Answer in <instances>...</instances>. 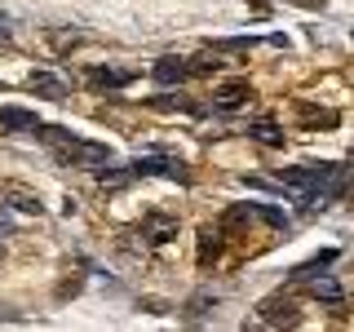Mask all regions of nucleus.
Segmentation results:
<instances>
[{
    "instance_id": "obj_1",
    "label": "nucleus",
    "mask_w": 354,
    "mask_h": 332,
    "mask_svg": "<svg viewBox=\"0 0 354 332\" xmlns=\"http://www.w3.org/2000/svg\"><path fill=\"white\" fill-rule=\"evenodd\" d=\"M279 182L288 191L301 195L306 208H328L332 199L341 195V186H346V177H341L337 164H301V169H279Z\"/></svg>"
},
{
    "instance_id": "obj_2",
    "label": "nucleus",
    "mask_w": 354,
    "mask_h": 332,
    "mask_svg": "<svg viewBox=\"0 0 354 332\" xmlns=\"http://www.w3.org/2000/svg\"><path fill=\"white\" fill-rule=\"evenodd\" d=\"M36 133H40L44 147L58 155L62 164H71V169H93V173L111 169V147H102V142L75 138V133H66V129H44V124H40Z\"/></svg>"
},
{
    "instance_id": "obj_3",
    "label": "nucleus",
    "mask_w": 354,
    "mask_h": 332,
    "mask_svg": "<svg viewBox=\"0 0 354 332\" xmlns=\"http://www.w3.org/2000/svg\"><path fill=\"white\" fill-rule=\"evenodd\" d=\"M133 177H186L182 173V164H173V160H164V155H147V160H133Z\"/></svg>"
},
{
    "instance_id": "obj_4",
    "label": "nucleus",
    "mask_w": 354,
    "mask_h": 332,
    "mask_svg": "<svg viewBox=\"0 0 354 332\" xmlns=\"http://www.w3.org/2000/svg\"><path fill=\"white\" fill-rule=\"evenodd\" d=\"M0 124H5L9 133H36L40 120L36 111H22V107H0Z\"/></svg>"
},
{
    "instance_id": "obj_5",
    "label": "nucleus",
    "mask_w": 354,
    "mask_h": 332,
    "mask_svg": "<svg viewBox=\"0 0 354 332\" xmlns=\"http://www.w3.org/2000/svg\"><path fill=\"white\" fill-rule=\"evenodd\" d=\"M151 75L160 84H177V80H186V75H191V66H186L182 58H160V62L151 66Z\"/></svg>"
},
{
    "instance_id": "obj_6",
    "label": "nucleus",
    "mask_w": 354,
    "mask_h": 332,
    "mask_svg": "<svg viewBox=\"0 0 354 332\" xmlns=\"http://www.w3.org/2000/svg\"><path fill=\"white\" fill-rule=\"evenodd\" d=\"M88 80H93V84H106V89H120V84H129L133 75L129 71H111V66H88Z\"/></svg>"
},
{
    "instance_id": "obj_7",
    "label": "nucleus",
    "mask_w": 354,
    "mask_h": 332,
    "mask_svg": "<svg viewBox=\"0 0 354 332\" xmlns=\"http://www.w3.org/2000/svg\"><path fill=\"white\" fill-rule=\"evenodd\" d=\"M31 89H40V93H49V98H58V102H62V93H66V89H62V80H58V75H49V71H31V80H27Z\"/></svg>"
},
{
    "instance_id": "obj_8",
    "label": "nucleus",
    "mask_w": 354,
    "mask_h": 332,
    "mask_svg": "<svg viewBox=\"0 0 354 332\" xmlns=\"http://www.w3.org/2000/svg\"><path fill=\"white\" fill-rule=\"evenodd\" d=\"M310 293H315L319 302H332V306L341 302V284L337 279H315V284H310Z\"/></svg>"
},
{
    "instance_id": "obj_9",
    "label": "nucleus",
    "mask_w": 354,
    "mask_h": 332,
    "mask_svg": "<svg viewBox=\"0 0 354 332\" xmlns=\"http://www.w3.org/2000/svg\"><path fill=\"white\" fill-rule=\"evenodd\" d=\"M252 138L266 142V147H283V133L274 129V124H252Z\"/></svg>"
},
{
    "instance_id": "obj_10",
    "label": "nucleus",
    "mask_w": 354,
    "mask_h": 332,
    "mask_svg": "<svg viewBox=\"0 0 354 332\" xmlns=\"http://www.w3.org/2000/svg\"><path fill=\"white\" fill-rule=\"evenodd\" d=\"M243 98H252V93H248V84H230V89H221V107H239Z\"/></svg>"
}]
</instances>
